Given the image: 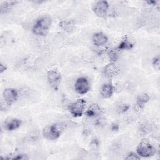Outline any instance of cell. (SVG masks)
Instances as JSON below:
<instances>
[{"label":"cell","instance_id":"cell-7","mask_svg":"<svg viewBox=\"0 0 160 160\" xmlns=\"http://www.w3.org/2000/svg\"><path fill=\"white\" fill-rule=\"evenodd\" d=\"M109 9V4L107 1H98L92 6V11L94 14L100 18H104L108 15Z\"/></svg>","mask_w":160,"mask_h":160},{"label":"cell","instance_id":"cell-25","mask_svg":"<svg viewBox=\"0 0 160 160\" xmlns=\"http://www.w3.org/2000/svg\"><path fill=\"white\" fill-rule=\"evenodd\" d=\"M111 129L112 131H118L119 129V125L116 123L112 124V126H111Z\"/></svg>","mask_w":160,"mask_h":160},{"label":"cell","instance_id":"cell-11","mask_svg":"<svg viewBox=\"0 0 160 160\" xmlns=\"http://www.w3.org/2000/svg\"><path fill=\"white\" fill-rule=\"evenodd\" d=\"M92 42L97 47H101L106 45L108 42V37L102 32H97L92 36Z\"/></svg>","mask_w":160,"mask_h":160},{"label":"cell","instance_id":"cell-5","mask_svg":"<svg viewBox=\"0 0 160 160\" xmlns=\"http://www.w3.org/2000/svg\"><path fill=\"white\" fill-rule=\"evenodd\" d=\"M62 79L60 72L57 69H50L47 72V80L50 87L54 91L59 88Z\"/></svg>","mask_w":160,"mask_h":160},{"label":"cell","instance_id":"cell-18","mask_svg":"<svg viewBox=\"0 0 160 160\" xmlns=\"http://www.w3.org/2000/svg\"><path fill=\"white\" fill-rule=\"evenodd\" d=\"M108 57L111 62H114L118 59V54L116 51L115 50H110L108 52Z\"/></svg>","mask_w":160,"mask_h":160},{"label":"cell","instance_id":"cell-21","mask_svg":"<svg viewBox=\"0 0 160 160\" xmlns=\"http://www.w3.org/2000/svg\"><path fill=\"white\" fill-rule=\"evenodd\" d=\"M29 158L26 154H19L14 155L12 157H9L8 159H12V160H24V159H28Z\"/></svg>","mask_w":160,"mask_h":160},{"label":"cell","instance_id":"cell-15","mask_svg":"<svg viewBox=\"0 0 160 160\" xmlns=\"http://www.w3.org/2000/svg\"><path fill=\"white\" fill-rule=\"evenodd\" d=\"M150 97L148 94L146 92H142L138 95L136 98V105L139 109H143L145 105L149 102Z\"/></svg>","mask_w":160,"mask_h":160},{"label":"cell","instance_id":"cell-8","mask_svg":"<svg viewBox=\"0 0 160 160\" xmlns=\"http://www.w3.org/2000/svg\"><path fill=\"white\" fill-rule=\"evenodd\" d=\"M19 98V92L17 89L12 88L4 89L2 92V98L7 106L13 104Z\"/></svg>","mask_w":160,"mask_h":160},{"label":"cell","instance_id":"cell-6","mask_svg":"<svg viewBox=\"0 0 160 160\" xmlns=\"http://www.w3.org/2000/svg\"><path fill=\"white\" fill-rule=\"evenodd\" d=\"M74 89L75 91L80 95L87 94L91 89L89 79L85 76L79 77L74 82Z\"/></svg>","mask_w":160,"mask_h":160},{"label":"cell","instance_id":"cell-24","mask_svg":"<svg viewBox=\"0 0 160 160\" xmlns=\"http://www.w3.org/2000/svg\"><path fill=\"white\" fill-rule=\"evenodd\" d=\"M6 69H7V66L4 63L1 62V63H0V73L2 74L4 72H5L6 71Z\"/></svg>","mask_w":160,"mask_h":160},{"label":"cell","instance_id":"cell-10","mask_svg":"<svg viewBox=\"0 0 160 160\" xmlns=\"http://www.w3.org/2000/svg\"><path fill=\"white\" fill-rule=\"evenodd\" d=\"M103 112L104 109L99 104L92 103L85 111L84 114L89 118H96L101 115Z\"/></svg>","mask_w":160,"mask_h":160},{"label":"cell","instance_id":"cell-12","mask_svg":"<svg viewBox=\"0 0 160 160\" xmlns=\"http://www.w3.org/2000/svg\"><path fill=\"white\" fill-rule=\"evenodd\" d=\"M114 93V87L111 82H105L100 88V94L104 99L111 98Z\"/></svg>","mask_w":160,"mask_h":160},{"label":"cell","instance_id":"cell-23","mask_svg":"<svg viewBox=\"0 0 160 160\" xmlns=\"http://www.w3.org/2000/svg\"><path fill=\"white\" fill-rule=\"evenodd\" d=\"M99 141L98 139H92L91 142V146L94 148V149H96L97 148H98L99 146Z\"/></svg>","mask_w":160,"mask_h":160},{"label":"cell","instance_id":"cell-9","mask_svg":"<svg viewBox=\"0 0 160 160\" xmlns=\"http://www.w3.org/2000/svg\"><path fill=\"white\" fill-rule=\"evenodd\" d=\"M102 73L106 77L113 78L120 73V69L114 62H109L103 68Z\"/></svg>","mask_w":160,"mask_h":160},{"label":"cell","instance_id":"cell-2","mask_svg":"<svg viewBox=\"0 0 160 160\" xmlns=\"http://www.w3.org/2000/svg\"><path fill=\"white\" fill-rule=\"evenodd\" d=\"M66 126V124L62 122L51 124L44 128L42 132V136L48 140H56L61 136Z\"/></svg>","mask_w":160,"mask_h":160},{"label":"cell","instance_id":"cell-22","mask_svg":"<svg viewBox=\"0 0 160 160\" xmlns=\"http://www.w3.org/2000/svg\"><path fill=\"white\" fill-rule=\"evenodd\" d=\"M152 66L156 70H159L160 66V59L159 56H157L154 57L152 59Z\"/></svg>","mask_w":160,"mask_h":160},{"label":"cell","instance_id":"cell-17","mask_svg":"<svg viewBox=\"0 0 160 160\" xmlns=\"http://www.w3.org/2000/svg\"><path fill=\"white\" fill-rule=\"evenodd\" d=\"M134 47L133 43L126 37H124L118 46V50H130Z\"/></svg>","mask_w":160,"mask_h":160},{"label":"cell","instance_id":"cell-20","mask_svg":"<svg viewBox=\"0 0 160 160\" xmlns=\"http://www.w3.org/2000/svg\"><path fill=\"white\" fill-rule=\"evenodd\" d=\"M129 109V105L128 104H120L117 108V112L118 114H123L126 112Z\"/></svg>","mask_w":160,"mask_h":160},{"label":"cell","instance_id":"cell-3","mask_svg":"<svg viewBox=\"0 0 160 160\" xmlns=\"http://www.w3.org/2000/svg\"><path fill=\"white\" fill-rule=\"evenodd\" d=\"M136 152L141 158H150L155 155L156 149L148 140H142L137 146Z\"/></svg>","mask_w":160,"mask_h":160},{"label":"cell","instance_id":"cell-14","mask_svg":"<svg viewBox=\"0 0 160 160\" xmlns=\"http://www.w3.org/2000/svg\"><path fill=\"white\" fill-rule=\"evenodd\" d=\"M60 28L66 32H72L76 28V22L72 19H64L59 22Z\"/></svg>","mask_w":160,"mask_h":160},{"label":"cell","instance_id":"cell-19","mask_svg":"<svg viewBox=\"0 0 160 160\" xmlns=\"http://www.w3.org/2000/svg\"><path fill=\"white\" fill-rule=\"evenodd\" d=\"M124 159L128 160H136V159H140L141 157L136 152L131 151L126 154Z\"/></svg>","mask_w":160,"mask_h":160},{"label":"cell","instance_id":"cell-13","mask_svg":"<svg viewBox=\"0 0 160 160\" xmlns=\"http://www.w3.org/2000/svg\"><path fill=\"white\" fill-rule=\"evenodd\" d=\"M22 121L18 118H12L4 122V128L8 131H13L21 127Z\"/></svg>","mask_w":160,"mask_h":160},{"label":"cell","instance_id":"cell-1","mask_svg":"<svg viewBox=\"0 0 160 160\" xmlns=\"http://www.w3.org/2000/svg\"><path fill=\"white\" fill-rule=\"evenodd\" d=\"M52 19L49 16H43L38 18L32 26V32L38 36H46L49 32L52 25Z\"/></svg>","mask_w":160,"mask_h":160},{"label":"cell","instance_id":"cell-4","mask_svg":"<svg viewBox=\"0 0 160 160\" xmlns=\"http://www.w3.org/2000/svg\"><path fill=\"white\" fill-rule=\"evenodd\" d=\"M86 101L82 98H79L71 103L68 107L70 114L74 118H79L84 114Z\"/></svg>","mask_w":160,"mask_h":160},{"label":"cell","instance_id":"cell-16","mask_svg":"<svg viewBox=\"0 0 160 160\" xmlns=\"http://www.w3.org/2000/svg\"><path fill=\"white\" fill-rule=\"evenodd\" d=\"M18 1H4L1 4L0 6V11L1 14H4L12 9L13 7L16 5L18 3Z\"/></svg>","mask_w":160,"mask_h":160}]
</instances>
